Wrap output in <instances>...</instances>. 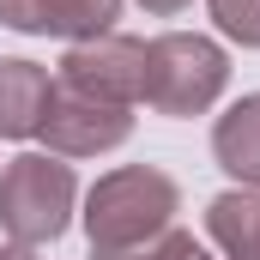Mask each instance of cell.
Segmentation results:
<instances>
[{
    "label": "cell",
    "mask_w": 260,
    "mask_h": 260,
    "mask_svg": "<svg viewBox=\"0 0 260 260\" xmlns=\"http://www.w3.org/2000/svg\"><path fill=\"white\" fill-rule=\"evenodd\" d=\"M176 212H182L176 176H164L157 164H127V170H109L85 194V236L97 254L139 248V242H157L164 230H176Z\"/></svg>",
    "instance_id": "6da1fadb"
},
{
    "label": "cell",
    "mask_w": 260,
    "mask_h": 260,
    "mask_svg": "<svg viewBox=\"0 0 260 260\" xmlns=\"http://www.w3.org/2000/svg\"><path fill=\"white\" fill-rule=\"evenodd\" d=\"M230 85V55L200 37V30H164L145 43V85H139V103H151L157 115H206Z\"/></svg>",
    "instance_id": "7a4b0ae2"
},
{
    "label": "cell",
    "mask_w": 260,
    "mask_h": 260,
    "mask_svg": "<svg viewBox=\"0 0 260 260\" xmlns=\"http://www.w3.org/2000/svg\"><path fill=\"white\" fill-rule=\"evenodd\" d=\"M73 206H79V182L73 164L55 151H24L0 170V230L24 248L55 242L73 224Z\"/></svg>",
    "instance_id": "3957f363"
},
{
    "label": "cell",
    "mask_w": 260,
    "mask_h": 260,
    "mask_svg": "<svg viewBox=\"0 0 260 260\" xmlns=\"http://www.w3.org/2000/svg\"><path fill=\"white\" fill-rule=\"evenodd\" d=\"M43 145L55 157H97V151H115L127 145L133 133V109L127 103H103V97H85L55 79V97H49V115H43Z\"/></svg>",
    "instance_id": "277c9868"
},
{
    "label": "cell",
    "mask_w": 260,
    "mask_h": 260,
    "mask_svg": "<svg viewBox=\"0 0 260 260\" xmlns=\"http://www.w3.org/2000/svg\"><path fill=\"white\" fill-rule=\"evenodd\" d=\"M61 85L133 109V103H139V85H145V43H133L121 30L91 37V43H73L61 55Z\"/></svg>",
    "instance_id": "5b68a950"
},
{
    "label": "cell",
    "mask_w": 260,
    "mask_h": 260,
    "mask_svg": "<svg viewBox=\"0 0 260 260\" xmlns=\"http://www.w3.org/2000/svg\"><path fill=\"white\" fill-rule=\"evenodd\" d=\"M115 18H121V0H0V24L6 30L67 37V43L109 37Z\"/></svg>",
    "instance_id": "8992f818"
},
{
    "label": "cell",
    "mask_w": 260,
    "mask_h": 260,
    "mask_svg": "<svg viewBox=\"0 0 260 260\" xmlns=\"http://www.w3.org/2000/svg\"><path fill=\"white\" fill-rule=\"evenodd\" d=\"M49 97H55L49 67L24 61V55L0 61V139H30L49 115Z\"/></svg>",
    "instance_id": "52a82bcc"
},
{
    "label": "cell",
    "mask_w": 260,
    "mask_h": 260,
    "mask_svg": "<svg viewBox=\"0 0 260 260\" xmlns=\"http://www.w3.org/2000/svg\"><path fill=\"white\" fill-rule=\"evenodd\" d=\"M212 157L236 188H260V91L236 97L218 127H212Z\"/></svg>",
    "instance_id": "ba28073f"
},
{
    "label": "cell",
    "mask_w": 260,
    "mask_h": 260,
    "mask_svg": "<svg viewBox=\"0 0 260 260\" xmlns=\"http://www.w3.org/2000/svg\"><path fill=\"white\" fill-rule=\"evenodd\" d=\"M206 236L224 260H260V188H230L206 206Z\"/></svg>",
    "instance_id": "9c48e42d"
},
{
    "label": "cell",
    "mask_w": 260,
    "mask_h": 260,
    "mask_svg": "<svg viewBox=\"0 0 260 260\" xmlns=\"http://www.w3.org/2000/svg\"><path fill=\"white\" fill-rule=\"evenodd\" d=\"M206 6H212V18H218V30L230 43L260 49V0H206Z\"/></svg>",
    "instance_id": "30bf717a"
},
{
    "label": "cell",
    "mask_w": 260,
    "mask_h": 260,
    "mask_svg": "<svg viewBox=\"0 0 260 260\" xmlns=\"http://www.w3.org/2000/svg\"><path fill=\"white\" fill-rule=\"evenodd\" d=\"M200 242L188 236V230H164L157 242H139V248H109V254H97L91 248V260H194Z\"/></svg>",
    "instance_id": "8fae6325"
},
{
    "label": "cell",
    "mask_w": 260,
    "mask_h": 260,
    "mask_svg": "<svg viewBox=\"0 0 260 260\" xmlns=\"http://www.w3.org/2000/svg\"><path fill=\"white\" fill-rule=\"evenodd\" d=\"M0 260H43L37 248H24V242H0Z\"/></svg>",
    "instance_id": "7c38bea8"
},
{
    "label": "cell",
    "mask_w": 260,
    "mask_h": 260,
    "mask_svg": "<svg viewBox=\"0 0 260 260\" xmlns=\"http://www.w3.org/2000/svg\"><path fill=\"white\" fill-rule=\"evenodd\" d=\"M139 6H145V12H157V18H170V12H182L188 0H139Z\"/></svg>",
    "instance_id": "4fadbf2b"
},
{
    "label": "cell",
    "mask_w": 260,
    "mask_h": 260,
    "mask_svg": "<svg viewBox=\"0 0 260 260\" xmlns=\"http://www.w3.org/2000/svg\"><path fill=\"white\" fill-rule=\"evenodd\" d=\"M194 260H212V254H206V248H200V254H194Z\"/></svg>",
    "instance_id": "5bb4252c"
}]
</instances>
